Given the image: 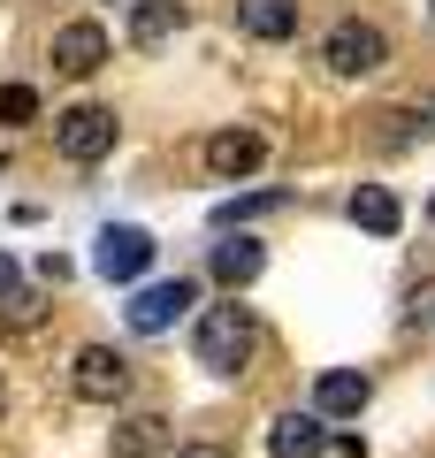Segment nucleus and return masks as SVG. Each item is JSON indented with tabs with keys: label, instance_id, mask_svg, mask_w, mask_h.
<instances>
[{
	"label": "nucleus",
	"instance_id": "obj_1",
	"mask_svg": "<svg viewBox=\"0 0 435 458\" xmlns=\"http://www.w3.org/2000/svg\"><path fill=\"white\" fill-rule=\"evenodd\" d=\"M252 344H260V328H252V306H207L199 313V336H192V352H199V367L207 375H237L244 360H252Z\"/></svg>",
	"mask_w": 435,
	"mask_h": 458
},
{
	"label": "nucleus",
	"instance_id": "obj_2",
	"mask_svg": "<svg viewBox=\"0 0 435 458\" xmlns=\"http://www.w3.org/2000/svg\"><path fill=\"white\" fill-rule=\"evenodd\" d=\"M321 62H328V77H374V69H389V31L367 16H344V23H328Z\"/></svg>",
	"mask_w": 435,
	"mask_h": 458
},
{
	"label": "nucleus",
	"instance_id": "obj_3",
	"mask_svg": "<svg viewBox=\"0 0 435 458\" xmlns=\"http://www.w3.org/2000/svg\"><path fill=\"white\" fill-rule=\"evenodd\" d=\"M115 138H123V123H115V107H99V99H84V107L54 114V146H62V161H77V168L107 161Z\"/></svg>",
	"mask_w": 435,
	"mask_h": 458
},
{
	"label": "nucleus",
	"instance_id": "obj_4",
	"mask_svg": "<svg viewBox=\"0 0 435 458\" xmlns=\"http://www.w3.org/2000/svg\"><path fill=\"white\" fill-rule=\"evenodd\" d=\"M192 306H199V283L176 276V283H145V291L123 306V321H130V336H168Z\"/></svg>",
	"mask_w": 435,
	"mask_h": 458
},
{
	"label": "nucleus",
	"instance_id": "obj_5",
	"mask_svg": "<svg viewBox=\"0 0 435 458\" xmlns=\"http://www.w3.org/2000/svg\"><path fill=\"white\" fill-rule=\"evenodd\" d=\"M69 390H77L84 405H123L130 397V360L115 344H84L77 367H69Z\"/></svg>",
	"mask_w": 435,
	"mask_h": 458
},
{
	"label": "nucleus",
	"instance_id": "obj_6",
	"mask_svg": "<svg viewBox=\"0 0 435 458\" xmlns=\"http://www.w3.org/2000/svg\"><path fill=\"white\" fill-rule=\"evenodd\" d=\"M153 252H161V245H153L138 222H107V229L92 237V267H99L107 283H138L145 267H153Z\"/></svg>",
	"mask_w": 435,
	"mask_h": 458
},
{
	"label": "nucleus",
	"instance_id": "obj_7",
	"mask_svg": "<svg viewBox=\"0 0 435 458\" xmlns=\"http://www.w3.org/2000/svg\"><path fill=\"white\" fill-rule=\"evenodd\" d=\"M260 161H268V138L244 131V123H229V131L207 138V176H214V183H244Z\"/></svg>",
	"mask_w": 435,
	"mask_h": 458
},
{
	"label": "nucleus",
	"instance_id": "obj_8",
	"mask_svg": "<svg viewBox=\"0 0 435 458\" xmlns=\"http://www.w3.org/2000/svg\"><path fill=\"white\" fill-rule=\"evenodd\" d=\"M54 69H62V77H92V69H107V31H99L92 16L62 23V31H54Z\"/></svg>",
	"mask_w": 435,
	"mask_h": 458
},
{
	"label": "nucleus",
	"instance_id": "obj_9",
	"mask_svg": "<svg viewBox=\"0 0 435 458\" xmlns=\"http://www.w3.org/2000/svg\"><path fill=\"white\" fill-rule=\"evenodd\" d=\"M107 451L115 458H176V428H168L161 412H130V420H115Z\"/></svg>",
	"mask_w": 435,
	"mask_h": 458
},
{
	"label": "nucleus",
	"instance_id": "obj_10",
	"mask_svg": "<svg viewBox=\"0 0 435 458\" xmlns=\"http://www.w3.org/2000/svg\"><path fill=\"white\" fill-rule=\"evenodd\" d=\"M367 397H374V382L359 375V367H328V375L313 382V412H321V420H352V412H367Z\"/></svg>",
	"mask_w": 435,
	"mask_h": 458
},
{
	"label": "nucleus",
	"instance_id": "obj_11",
	"mask_svg": "<svg viewBox=\"0 0 435 458\" xmlns=\"http://www.w3.org/2000/svg\"><path fill=\"white\" fill-rule=\"evenodd\" d=\"M328 443H337V436H328L321 412H283V420L268 428V451H275V458H321Z\"/></svg>",
	"mask_w": 435,
	"mask_h": 458
},
{
	"label": "nucleus",
	"instance_id": "obj_12",
	"mask_svg": "<svg viewBox=\"0 0 435 458\" xmlns=\"http://www.w3.org/2000/svg\"><path fill=\"white\" fill-rule=\"evenodd\" d=\"M237 31L260 47H283V38H298V0H237Z\"/></svg>",
	"mask_w": 435,
	"mask_h": 458
},
{
	"label": "nucleus",
	"instance_id": "obj_13",
	"mask_svg": "<svg viewBox=\"0 0 435 458\" xmlns=\"http://www.w3.org/2000/svg\"><path fill=\"white\" fill-rule=\"evenodd\" d=\"M260 267H268V245L260 237H222L214 245V283H229V291H244Z\"/></svg>",
	"mask_w": 435,
	"mask_h": 458
},
{
	"label": "nucleus",
	"instance_id": "obj_14",
	"mask_svg": "<svg viewBox=\"0 0 435 458\" xmlns=\"http://www.w3.org/2000/svg\"><path fill=\"white\" fill-rule=\"evenodd\" d=\"M352 222L367 229V237H397L405 207H397V191H382V183H359V191H352Z\"/></svg>",
	"mask_w": 435,
	"mask_h": 458
},
{
	"label": "nucleus",
	"instance_id": "obj_15",
	"mask_svg": "<svg viewBox=\"0 0 435 458\" xmlns=\"http://www.w3.org/2000/svg\"><path fill=\"white\" fill-rule=\"evenodd\" d=\"M183 31V0H138L130 8V38L138 47H161V38H176Z\"/></svg>",
	"mask_w": 435,
	"mask_h": 458
},
{
	"label": "nucleus",
	"instance_id": "obj_16",
	"mask_svg": "<svg viewBox=\"0 0 435 458\" xmlns=\"http://www.w3.org/2000/svg\"><path fill=\"white\" fill-rule=\"evenodd\" d=\"M283 207V191H252V199H222L214 207V229H237V222H252V214H275Z\"/></svg>",
	"mask_w": 435,
	"mask_h": 458
},
{
	"label": "nucleus",
	"instance_id": "obj_17",
	"mask_svg": "<svg viewBox=\"0 0 435 458\" xmlns=\"http://www.w3.org/2000/svg\"><path fill=\"white\" fill-rule=\"evenodd\" d=\"M397 321L413 328V336H428V328H435V276H428V283H413V291H405V313H397Z\"/></svg>",
	"mask_w": 435,
	"mask_h": 458
},
{
	"label": "nucleus",
	"instance_id": "obj_18",
	"mask_svg": "<svg viewBox=\"0 0 435 458\" xmlns=\"http://www.w3.org/2000/svg\"><path fill=\"white\" fill-rule=\"evenodd\" d=\"M0 123H38V92L31 84H8V92H0Z\"/></svg>",
	"mask_w": 435,
	"mask_h": 458
},
{
	"label": "nucleus",
	"instance_id": "obj_19",
	"mask_svg": "<svg viewBox=\"0 0 435 458\" xmlns=\"http://www.w3.org/2000/svg\"><path fill=\"white\" fill-rule=\"evenodd\" d=\"M382 131H374V146H405L413 138V123H420V107H389V114H374Z\"/></svg>",
	"mask_w": 435,
	"mask_h": 458
},
{
	"label": "nucleus",
	"instance_id": "obj_20",
	"mask_svg": "<svg viewBox=\"0 0 435 458\" xmlns=\"http://www.w3.org/2000/svg\"><path fill=\"white\" fill-rule=\"evenodd\" d=\"M38 313H47V306H38V298H31V291H8V328H31V321H38Z\"/></svg>",
	"mask_w": 435,
	"mask_h": 458
},
{
	"label": "nucleus",
	"instance_id": "obj_21",
	"mask_svg": "<svg viewBox=\"0 0 435 458\" xmlns=\"http://www.w3.org/2000/svg\"><path fill=\"white\" fill-rule=\"evenodd\" d=\"M176 458H229L222 443H176Z\"/></svg>",
	"mask_w": 435,
	"mask_h": 458
},
{
	"label": "nucleus",
	"instance_id": "obj_22",
	"mask_svg": "<svg viewBox=\"0 0 435 458\" xmlns=\"http://www.w3.org/2000/svg\"><path fill=\"white\" fill-rule=\"evenodd\" d=\"M16 291V260H8V252H0V298Z\"/></svg>",
	"mask_w": 435,
	"mask_h": 458
},
{
	"label": "nucleus",
	"instance_id": "obj_23",
	"mask_svg": "<svg viewBox=\"0 0 435 458\" xmlns=\"http://www.w3.org/2000/svg\"><path fill=\"white\" fill-rule=\"evenodd\" d=\"M420 123H428V131H435V92H428V99H420Z\"/></svg>",
	"mask_w": 435,
	"mask_h": 458
},
{
	"label": "nucleus",
	"instance_id": "obj_24",
	"mask_svg": "<svg viewBox=\"0 0 435 458\" xmlns=\"http://www.w3.org/2000/svg\"><path fill=\"white\" fill-rule=\"evenodd\" d=\"M0 405H8V382H0Z\"/></svg>",
	"mask_w": 435,
	"mask_h": 458
},
{
	"label": "nucleus",
	"instance_id": "obj_25",
	"mask_svg": "<svg viewBox=\"0 0 435 458\" xmlns=\"http://www.w3.org/2000/svg\"><path fill=\"white\" fill-rule=\"evenodd\" d=\"M0 168H8V161H0Z\"/></svg>",
	"mask_w": 435,
	"mask_h": 458
}]
</instances>
